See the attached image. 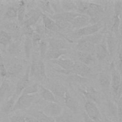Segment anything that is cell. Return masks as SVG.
<instances>
[{
  "label": "cell",
  "mask_w": 122,
  "mask_h": 122,
  "mask_svg": "<svg viewBox=\"0 0 122 122\" xmlns=\"http://www.w3.org/2000/svg\"><path fill=\"white\" fill-rule=\"evenodd\" d=\"M7 75V71L4 64L0 65V76L4 78Z\"/></svg>",
  "instance_id": "obj_49"
},
{
  "label": "cell",
  "mask_w": 122,
  "mask_h": 122,
  "mask_svg": "<svg viewBox=\"0 0 122 122\" xmlns=\"http://www.w3.org/2000/svg\"><path fill=\"white\" fill-rule=\"evenodd\" d=\"M122 81L121 75L119 71L114 68L112 69L111 85L112 88L113 95L116 93Z\"/></svg>",
  "instance_id": "obj_12"
},
{
  "label": "cell",
  "mask_w": 122,
  "mask_h": 122,
  "mask_svg": "<svg viewBox=\"0 0 122 122\" xmlns=\"http://www.w3.org/2000/svg\"><path fill=\"white\" fill-rule=\"evenodd\" d=\"M39 91H40V94L41 97L45 101L48 102H52L58 103V101L56 100L55 96L49 89L42 85H39Z\"/></svg>",
  "instance_id": "obj_15"
},
{
  "label": "cell",
  "mask_w": 122,
  "mask_h": 122,
  "mask_svg": "<svg viewBox=\"0 0 122 122\" xmlns=\"http://www.w3.org/2000/svg\"><path fill=\"white\" fill-rule=\"evenodd\" d=\"M42 16V13L39 10H32L29 11L27 14L25 15L24 21L23 23L28 25L30 26L34 25Z\"/></svg>",
  "instance_id": "obj_9"
},
{
  "label": "cell",
  "mask_w": 122,
  "mask_h": 122,
  "mask_svg": "<svg viewBox=\"0 0 122 122\" xmlns=\"http://www.w3.org/2000/svg\"><path fill=\"white\" fill-rule=\"evenodd\" d=\"M41 36L35 32V31L33 32L31 36V40L32 41V44L34 46H36L38 44H40V42L41 41Z\"/></svg>",
  "instance_id": "obj_46"
},
{
  "label": "cell",
  "mask_w": 122,
  "mask_h": 122,
  "mask_svg": "<svg viewBox=\"0 0 122 122\" xmlns=\"http://www.w3.org/2000/svg\"><path fill=\"white\" fill-rule=\"evenodd\" d=\"M35 98L34 94L28 95L21 94L16 100L13 111L18 110H23L28 108L32 103Z\"/></svg>",
  "instance_id": "obj_3"
},
{
  "label": "cell",
  "mask_w": 122,
  "mask_h": 122,
  "mask_svg": "<svg viewBox=\"0 0 122 122\" xmlns=\"http://www.w3.org/2000/svg\"><path fill=\"white\" fill-rule=\"evenodd\" d=\"M39 60H33L31 63L30 74L31 77L39 79Z\"/></svg>",
  "instance_id": "obj_31"
},
{
  "label": "cell",
  "mask_w": 122,
  "mask_h": 122,
  "mask_svg": "<svg viewBox=\"0 0 122 122\" xmlns=\"http://www.w3.org/2000/svg\"><path fill=\"white\" fill-rule=\"evenodd\" d=\"M66 50H55L52 49H48L45 59L46 60H54L61 58L62 55L66 54Z\"/></svg>",
  "instance_id": "obj_19"
},
{
  "label": "cell",
  "mask_w": 122,
  "mask_h": 122,
  "mask_svg": "<svg viewBox=\"0 0 122 122\" xmlns=\"http://www.w3.org/2000/svg\"><path fill=\"white\" fill-rule=\"evenodd\" d=\"M32 45L31 36H27L24 41V50L26 57L28 59H29L30 57Z\"/></svg>",
  "instance_id": "obj_30"
},
{
  "label": "cell",
  "mask_w": 122,
  "mask_h": 122,
  "mask_svg": "<svg viewBox=\"0 0 122 122\" xmlns=\"http://www.w3.org/2000/svg\"><path fill=\"white\" fill-rule=\"evenodd\" d=\"M117 40L116 38L110 36L106 40V46L110 55H112L116 51Z\"/></svg>",
  "instance_id": "obj_28"
},
{
  "label": "cell",
  "mask_w": 122,
  "mask_h": 122,
  "mask_svg": "<svg viewBox=\"0 0 122 122\" xmlns=\"http://www.w3.org/2000/svg\"><path fill=\"white\" fill-rule=\"evenodd\" d=\"M54 95L58 97L64 98V95L67 91L66 88L61 84H53L49 89Z\"/></svg>",
  "instance_id": "obj_24"
},
{
  "label": "cell",
  "mask_w": 122,
  "mask_h": 122,
  "mask_svg": "<svg viewBox=\"0 0 122 122\" xmlns=\"http://www.w3.org/2000/svg\"><path fill=\"white\" fill-rule=\"evenodd\" d=\"M114 14L119 16L121 18V16L122 14V2L121 1H116L114 4Z\"/></svg>",
  "instance_id": "obj_42"
},
{
  "label": "cell",
  "mask_w": 122,
  "mask_h": 122,
  "mask_svg": "<svg viewBox=\"0 0 122 122\" xmlns=\"http://www.w3.org/2000/svg\"><path fill=\"white\" fill-rule=\"evenodd\" d=\"M16 95L15 94L6 100L0 108L1 112L5 114H9L13 111L14 106L16 102Z\"/></svg>",
  "instance_id": "obj_17"
},
{
  "label": "cell",
  "mask_w": 122,
  "mask_h": 122,
  "mask_svg": "<svg viewBox=\"0 0 122 122\" xmlns=\"http://www.w3.org/2000/svg\"><path fill=\"white\" fill-rule=\"evenodd\" d=\"M104 120H105V122H113L112 121H111L110 119H108L107 117H105L104 118Z\"/></svg>",
  "instance_id": "obj_55"
},
{
  "label": "cell",
  "mask_w": 122,
  "mask_h": 122,
  "mask_svg": "<svg viewBox=\"0 0 122 122\" xmlns=\"http://www.w3.org/2000/svg\"><path fill=\"white\" fill-rule=\"evenodd\" d=\"M40 6L41 8L43 11L51 15H53L54 13V10L52 7L50 1L47 0H41L39 1Z\"/></svg>",
  "instance_id": "obj_29"
},
{
  "label": "cell",
  "mask_w": 122,
  "mask_h": 122,
  "mask_svg": "<svg viewBox=\"0 0 122 122\" xmlns=\"http://www.w3.org/2000/svg\"><path fill=\"white\" fill-rule=\"evenodd\" d=\"M11 36L5 31H0V44L4 46L8 45L11 41Z\"/></svg>",
  "instance_id": "obj_32"
},
{
  "label": "cell",
  "mask_w": 122,
  "mask_h": 122,
  "mask_svg": "<svg viewBox=\"0 0 122 122\" xmlns=\"http://www.w3.org/2000/svg\"><path fill=\"white\" fill-rule=\"evenodd\" d=\"M96 57L99 60H103L110 54L106 44L100 43L95 47Z\"/></svg>",
  "instance_id": "obj_16"
},
{
  "label": "cell",
  "mask_w": 122,
  "mask_h": 122,
  "mask_svg": "<svg viewBox=\"0 0 122 122\" xmlns=\"http://www.w3.org/2000/svg\"><path fill=\"white\" fill-rule=\"evenodd\" d=\"M55 122H74V121L71 116L68 114H61L60 116L54 118Z\"/></svg>",
  "instance_id": "obj_38"
},
{
  "label": "cell",
  "mask_w": 122,
  "mask_h": 122,
  "mask_svg": "<svg viewBox=\"0 0 122 122\" xmlns=\"http://www.w3.org/2000/svg\"><path fill=\"white\" fill-rule=\"evenodd\" d=\"M10 91L11 87L10 83L6 80L3 81L0 86V103L8 98Z\"/></svg>",
  "instance_id": "obj_18"
},
{
  "label": "cell",
  "mask_w": 122,
  "mask_h": 122,
  "mask_svg": "<svg viewBox=\"0 0 122 122\" xmlns=\"http://www.w3.org/2000/svg\"><path fill=\"white\" fill-rule=\"evenodd\" d=\"M39 91V85L37 84H33L28 86L22 92L21 94L33 95Z\"/></svg>",
  "instance_id": "obj_33"
},
{
  "label": "cell",
  "mask_w": 122,
  "mask_h": 122,
  "mask_svg": "<svg viewBox=\"0 0 122 122\" xmlns=\"http://www.w3.org/2000/svg\"><path fill=\"white\" fill-rule=\"evenodd\" d=\"M117 122H122V96L117 102Z\"/></svg>",
  "instance_id": "obj_41"
},
{
  "label": "cell",
  "mask_w": 122,
  "mask_h": 122,
  "mask_svg": "<svg viewBox=\"0 0 122 122\" xmlns=\"http://www.w3.org/2000/svg\"><path fill=\"white\" fill-rule=\"evenodd\" d=\"M2 64H4V63H3V61L2 56H1V54L0 53V65Z\"/></svg>",
  "instance_id": "obj_54"
},
{
  "label": "cell",
  "mask_w": 122,
  "mask_h": 122,
  "mask_svg": "<svg viewBox=\"0 0 122 122\" xmlns=\"http://www.w3.org/2000/svg\"><path fill=\"white\" fill-rule=\"evenodd\" d=\"M7 28L12 30V31H18L19 30H20V27H19L17 24H10L8 25Z\"/></svg>",
  "instance_id": "obj_50"
},
{
  "label": "cell",
  "mask_w": 122,
  "mask_h": 122,
  "mask_svg": "<svg viewBox=\"0 0 122 122\" xmlns=\"http://www.w3.org/2000/svg\"><path fill=\"white\" fill-rule=\"evenodd\" d=\"M56 24L58 27L59 30L63 29L65 28H67L69 26H71L70 22L62 20H55Z\"/></svg>",
  "instance_id": "obj_44"
},
{
  "label": "cell",
  "mask_w": 122,
  "mask_h": 122,
  "mask_svg": "<svg viewBox=\"0 0 122 122\" xmlns=\"http://www.w3.org/2000/svg\"><path fill=\"white\" fill-rule=\"evenodd\" d=\"M47 31H49L46 29L43 25H38L35 27V32L39 34L41 36V35L46 34Z\"/></svg>",
  "instance_id": "obj_47"
},
{
  "label": "cell",
  "mask_w": 122,
  "mask_h": 122,
  "mask_svg": "<svg viewBox=\"0 0 122 122\" xmlns=\"http://www.w3.org/2000/svg\"><path fill=\"white\" fill-rule=\"evenodd\" d=\"M22 27V32L24 34L27 35V36H31L33 32H34L33 29L31 28V26L27 25L25 23H23Z\"/></svg>",
  "instance_id": "obj_45"
},
{
  "label": "cell",
  "mask_w": 122,
  "mask_h": 122,
  "mask_svg": "<svg viewBox=\"0 0 122 122\" xmlns=\"http://www.w3.org/2000/svg\"><path fill=\"white\" fill-rule=\"evenodd\" d=\"M86 114L94 122H102V116L96 104L93 102L87 100L84 104Z\"/></svg>",
  "instance_id": "obj_2"
},
{
  "label": "cell",
  "mask_w": 122,
  "mask_h": 122,
  "mask_svg": "<svg viewBox=\"0 0 122 122\" xmlns=\"http://www.w3.org/2000/svg\"><path fill=\"white\" fill-rule=\"evenodd\" d=\"M118 68L119 70V72L122 73V59L118 60Z\"/></svg>",
  "instance_id": "obj_52"
},
{
  "label": "cell",
  "mask_w": 122,
  "mask_h": 122,
  "mask_svg": "<svg viewBox=\"0 0 122 122\" xmlns=\"http://www.w3.org/2000/svg\"><path fill=\"white\" fill-rule=\"evenodd\" d=\"M85 39L93 45H97L100 43L102 38V35L100 33H95L94 34L84 37Z\"/></svg>",
  "instance_id": "obj_34"
},
{
  "label": "cell",
  "mask_w": 122,
  "mask_h": 122,
  "mask_svg": "<svg viewBox=\"0 0 122 122\" xmlns=\"http://www.w3.org/2000/svg\"><path fill=\"white\" fill-rule=\"evenodd\" d=\"M77 49L80 51L90 52L95 49L94 45L91 43L84 38L80 40L77 45Z\"/></svg>",
  "instance_id": "obj_21"
},
{
  "label": "cell",
  "mask_w": 122,
  "mask_h": 122,
  "mask_svg": "<svg viewBox=\"0 0 122 122\" xmlns=\"http://www.w3.org/2000/svg\"><path fill=\"white\" fill-rule=\"evenodd\" d=\"M62 107L59 103L49 102L45 106L42 112L49 117L55 118L62 114Z\"/></svg>",
  "instance_id": "obj_5"
},
{
  "label": "cell",
  "mask_w": 122,
  "mask_h": 122,
  "mask_svg": "<svg viewBox=\"0 0 122 122\" xmlns=\"http://www.w3.org/2000/svg\"><path fill=\"white\" fill-rule=\"evenodd\" d=\"M108 108L109 111L111 114L112 117L114 118L117 117V103L112 101H110L108 104Z\"/></svg>",
  "instance_id": "obj_40"
},
{
  "label": "cell",
  "mask_w": 122,
  "mask_h": 122,
  "mask_svg": "<svg viewBox=\"0 0 122 122\" xmlns=\"http://www.w3.org/2000/svg\"><path fill=\"white\" fill-rule=\"evenodd\" d=\"M119 31L120 32V34L121 35V36L122 37V19L121 20L120 26H119Z\"/></svg>",
  "instance_id": "obj_53"
},
{
  "label": "cell",
  "mask_w": 122,
  "mask_h": 122,
  "mask_svg": "<svg viewBox=\"0 0 122 122\" xmlns=\"http://www.w3.org/2000/svg\"><path fill=\"white\" fill-rule=\"evenodd\" d=\"M48 42L45 40H41L39 44L40 55L42 59H44L48 48Z\"/></svg>",
  "instance_id": "obj_36"
},
{
  "label": "cell",
  "mask_w": 122,
  "mask_h": 122,
  "mask_svg": "<svg viewBox=\"0 0 122 122\" xmlns=\"http://www.w3.org/2000/svg\"><path fill=\"white\" fill-rule=\"evenodd\" d=\"M50 48L55 50H66L67 48V44L62 40L57 39H50L48 40Z\"/></svg>",
  "instance_id": "obj_22"
},
{
  "label": "cell",
  "mask_w": 122,
  "mask_h": 122,
  "mask_svg": "<svg viewBox=\"0 0 122 122\" xmlns=\"http://www.w3.org/2000/svg\"><path fill=\"white\" fill-rule=\"evenodd\" d=\"M43 25L46 29L49 31H56L59 30L55 21L45 14L42 13Z\"/></svg>",
  "instance_id": "obj_14"
},
{
  "label": "cell",
  "mask_w": 122,
  "mask_h": 122,
  "mask_svg": "<svg viewBox=\"0 0 122 122\" xmlns=\"http://www.w3.org/2000/svg\"><path fill=\"white\" fill-rule=\"evenodd\" d=\"M10 122H27V117L21 115H12L10 117Z\"/></svg>",
  "instance_id": "obj_43"
},
{
  "label": "cell",
  "mask_w": 122,
  "mask_h": 122,
  "mask_svg": "<svg viewBox=\"0 0 122 122\" xmlns=\"http://www.w3.org/2000/svg\"><path fill=\"white\" fill-rule=\"evenodd\" d=\"M63 99L65 105L68 108L74 113L78 111L79 109V102L69 91H67L66 92Z\"/></svg>",
  "instance_id": "obj_7"
},
{
  "label": "cell",
  "mask_w": 122,
  "mask_h": 122,
  "mask_svg": "<svg viewBox=\"0 0 122 122\" xmlns=\"http://www.w3.org/2000/svg\"><path fill=\"white\" fill-rule=\"evenodd\" d=\"M61 6L65 12H75L77 11V7L75 1L62 0L61 1Z\"/></svg>",
  "instance_id": "obj_26"
},
{
  "label": "cell",
  "mask_w": 122,
  "mask_h": 122,
  "mask_svg": "<svg viewBox=\"0 0 122 122\" xmlns=\"http://www.w3.org/2000/svg\"><path fill=\"white\" fill-rule=\"evenodd\" d=\"M98 81L101 87L104 89H107L111 85V77L106 73L102 72L99 75Z\"/></svg>",
  "instance_id": "obj_27"
},
{
  "label": "cell",
  "mask_w": 122,
  "mask_h": 122,
  "mask_svg": "<svg viewBox=\"0 0 122 122\" xmlns=\"http://www.w3.org/2000/svg\"><path fill=\"white\" fill-rule=\"evenodd\" d=\"M30 67H28L25 74L19 79L17 82L16 89L15 95L16 96L20 95L23 91L29 85L30 82Z\"/></svg>",
  "instance_id": "obj_6"
},
{
  "label": "cell",
  "mask_w": 122,
  "mask_h": 122,
  "mask_svg": "<svg viewBox=\"0 0 122 122\" xmlns=\"http://www.w3.org/2000/svg\"><path fill=\"white\" fill-rule=\"evenodd\" d=\"M71 72L83 77L91 72V68L83 63H75Z\"/></svg>",
  "instance_id": "obj_11"
},
{
  "label": "cell",
  "mask_w": 122,
  "mask_h": 122,
  "mask_svg": "<svg viewBox=\"0 0 122 122\" xmlns=\"http://www.w3.org/2000/svg\"><path fill=\"white\" fill-rule=\"evenodd\" d=\"M52 63L59 66L61 69L65 70L67 72H71L75 63L69 59H63L61 57L52 61Z\"/></svg>",
  "instance_id": "obj_10"
},
{
  "label": "cell",
  "mask_w": 122,
  "mask_h": 122,
  "mask_svg": "<svg viewBox=\"0 0 122 122\" xmlns=\"http://www.w3.org/2000/svg\"><path fill=\"white\" fill-rule=\"evenodd\" d=\"M80 13L75 12H65L64 11L61 13H58L55 15H53L52 18L55 20H66L69 22L71 21Z\"/></svg>",
  "instance_id": "obj_20"
},
{
  "label": "cell",
  "mask_w": 122,
  "mask_h": 122,
  "mask_svg": "<svg viewBox=\"0 0 122 122\" xmlns=\"http://www.w3.org/2000/svg\"><path fill=\"white\" fill-rule=\"evenodd\" d=\"M39 80H42L46 79L45 67L44 62L41 60H39Z\"/></svg>",
  "instance_id": "obj_35"
},
{
  "label": "cell",
  "mask_w": 122,
  "mask_h": 122,
  "mask_svg": "<svg viewBox=\"0 0 122 122\" xmlns=\"http://www.w3.org/2000/svg\"><path fill=\"white\" fill-rule=\"evenodd\" d=\"M83 116L84 122H94L93 121H92L91 119H90V118L87 116V115L86 114L85 112H83Z\"/></svg>",
  "instance_id": "obj_51"
},
{
  "label": "cell",
  "mask_w": 122,
  "mask_h": 122,
  "mask_svg": "<svg viewBox=\"0 0 122 122\" xmlns=\"http://www.w3.org/2000/svg\"><path fill=\"white\" fill-rule=\"evenodd\" d=\"M78 55V58L81 63L88 66L94 62V58L90 52L79 51Z\"/></svg>",
  "instance_id": "obj_23"
},
{
  "label": "cell",
  "mask_w": 122,
  "mask_h": 122,
  "mask_svg": "<svg viewBox=\"0 0 122 122\" xmlns=\"http://www.w3.org/2000/svg\"><path fill=\"white\" fill-rule=\"evenodd\" d=\"M102 27V25L101 22H97L90 26L76 29L73 34L77 37H86L96 33Z\"/></svg>",
  "instance_id": "obj_4"
},
{
  "label": "cell",
  "mask_w": 122,
  "mask_h": 122,
  "mask_svg": "<svg viewBox=\"0 0 122 122\" xmlns=\"http://www.w3.org/2000/svg\"><path fill=\"white\" fill-rule=\"evenodd\" d=\"M121 20V18L119 16L114 15L113 19V23L112 27V30L116 33H117L119 32Z\"/></svg>",
  "instance_id": "obj_37"
},
{
  "label": "cell",
  "mask_w": 122,
  "mask_h": 122,
  "mask_svg": "<svg viewBox=\"0 0 122 122\" xmlns=\"http://www.w3.org/2000/svg\"><path fill=\"white\" fill-rule=\"evenodd\" d=\"M18 7L10 6L9 7L5 13V15L8 18H15L17 17Z\"/></svg>",
  "instance_id": "obj_39"
},
{
  "label": "cell",
  "mask_w": 122,
  "mask_h": 122,
  "mask_svg": "<svg viewBox=\"0 0 122 122\" xmlns=\"http://www.w3.org/2000/svg\"><path fill=\"white\" fill-rule=\"evenodd\" d=\"M89 21V17L87 15L80 13L71 21L70 24L72 28L79 29L86 26Z\"/></svg>",
  "instance_id": "obj_8"
},
{
  "label": "cell",
  "mask_w": 122,
  "mask_h": 122,
  "mask_svg": "<svg viewBox=\"0 0 122 122\" xmlns=\"http://www.w3.org/2000/svg\"><path fill=\"white\" fill-rule=\"evenodd\" d=\"M80 91L88 100L94 102H98L99 98L98 93L93 87H90L86 89H80Z\"/></svg>",
  "instance_id": "obj_13"
},
{
  "label": "cell",
  "mask_w": 122,
  "mask_h": 122,
  "mask_svg": "<svg viewBox=\"0 0 122 122\" xmlns=\"http://www.w3.org/2000/svg\"><path fill=\"white\" fill-rule=\"evenodd\" d=\"M79 13L87 15L91 19L94 20L102 13L103 9L101 5L84 1H75Z\"/></svg>",
  "instance_id": "obj_1"
},
{
  "label": "cell",
  "mask_w": 122,
  "mask_h": 122,
  "mask_svg": "<svg viewBox=\"0 0 122 122\" xmlns=\"http://www.w3.org/2000/svg\"><path fill=\"white\" fill-rule=\"evenodd\" d=\"M17 17L20 26H22L25 16V3L24 1H20L18 4Z\"/></svg>",
  "instance_id": "obj_25"
},
{
  "label": "cell",
  "mask_w": 122,
  "mask_h": 122,
  "mask_svg": "<svg viewBox=\"0 0 122 122\" xmlns=\"http://www.w3.org/2000/svg\"><path fill=\"white\" fill-rule=\"evenodd\" d=\"M113 96H114V98L115 101H116L117 102L121 98V97L122 96V79L116 93Z\"/></svg>",
  "instance_id": "obj_48"
}]
</instances>
